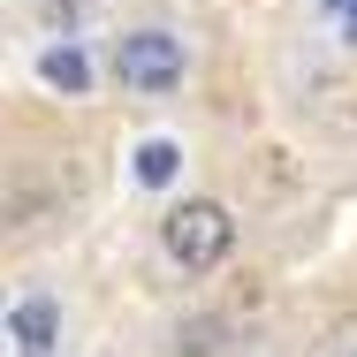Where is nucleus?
<instances>
[{"instance_id":"obj_6","label":"nucleus","mask_w":357,"mask_h":357,"mask_svg":"<svg viewBox=\"0 0 357 357\" xmlns=\"http://www.w3.org/2000/svg\"><path fill=\"white\" fill-rule=\"evenodd\" d=\"M312 15H319V31H327L342 54H357V0H312Z\"/></svg>"},{"instance_id":"obj_1","label":"nucleus","mask_w":357,"mask_h":357,"mask_svg":"<svg viewBox=\"0 0 357 357\" xmlns=\"http://www.w3.org/2000/svg\"><path fill=\"white\" fill-rule=\"evenodd\" d=\"M107 76H114L130 99H175L183 76H190V38H183L175 23H137V31L114 38Z\"/></svg>"},{"instance_id":"obj_2","label":"nucleus","mask_w":357,"mask_h":357,"mask_svg":"<svg viewBox=\"0 0 357 357\" xmlns=\"http://www.w3.org/2000/svg\"><path fill=\"white\" fill-rule=\"evenodd\" d=\"M160 251L183 274H213V266H228V251H236V213L220 198H183V206H167V220H160Z\"/></svg>"},{"instance_id":"obj_3","label":"nucleus","mask_w":357,"mask_h":357,"mask_svg":"<svg viewBox=\"0 0 357 357\" xmlns=\"http://www.w3.org/2000/svg\"><path fill=\"white\" fill-rule=\"evenodd\" d=\"M61 335H69V312H61L54 289L8 296V342H15V357H61Z\"/></svg>"},{"instance_id":"obj_4","label":"nucleus","mask_w":357,"mask_h":357,"mask_svg":"<svg viewBox=\"0 0 357 357\" xmlns=\"http://www.w3.org/2000/svg\"><path fill=\"white\" fill-rule=\"evenodd\" d=\"M38 84H46V91H69V99L91 91V61H84V46H76L69 31H61L54 46H38Z\"/></svg>"},{"instance_id":"obj_7","label":"nucleus","mask_w":357,"mask_h":357,"mask_svg":"<svg viewBox=\"0 0 357 357\" xmlns=\"http://www.w3.org/2000/svg\"><path fill=\"white\" fill-rule=\"evenodd\" d=\"M350 357H357V350H350Z\"/></svg>"},{"instance_id":"obj_5","label":"nucleus","mask_w":357,"mask_h":357,"mask_svg":"<svg viewBox=\"0 0 357 357\" xmlns=\"http://www.w3.org/2000/svg\"><path fill=\"white\" fill-rule=\"evenodd\" d=\"M130 183L137 190H175L183 183V137H144L130 152Z\"/></svg>"}]
</instances>
